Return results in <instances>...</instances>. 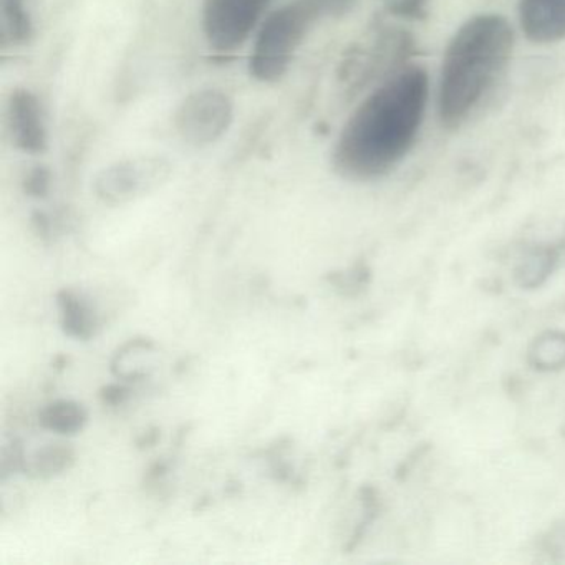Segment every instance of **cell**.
Instances as JSON below:
<instances>
[{
  "mask_svg": "<svg viewBox=\"0 0 565 565\" xmlns=\"http://www.w3.org/2000/svg\"><path fill=\"white\" fill-rule=\"evenodd\" d=\"M519 25L534 44L565 41V0H519Z\"/></svg>",
  "mask_w": 565,
  "mask_h": 565,
  "instance_id": "obj_9",
  "label": "cell"
},
{
  "mask_svg": "<svg viewBox=\"0 0 565 565\" xmlns=\"http://www.w3.org/2000/svg\"><path fill=\"white\" fill-rule=\"evenodd\" d=\"M61 303L64 310V326L71 335L78 339H88L94 335L95 316L87 303L67 292L62 297Z\"/></svg>",
  "mask_w": 565,
  "mask_h": 565,
  "instance_id": "obj_14",
  "label": "cell"
},
{
  "mask_svg": "<svg viewBox=\"0 0 565 565\" xmlns=\"http://www.w3.org/2000/svg\"><path fill=\"white\" fill-rule=\"evenodd\" d=\"M529 363L541 372L565 369V333L545 332L529 347Z\"/></svg>",
  "mask_w": 565,
  "mask_h": 565,
  "instance_id": "obj_11",
  "label": "cell"
},
{
  "mask_svg": "<svg viewBox=\"0 0 565 565\" xmlns=\"http://www.w3.org/2000/svg\"><path fill=\"white\" fill-rule=\"evenodd\" d=\"M359 0H289L260 24L249 55L250 77L260 84L282 81L307 39L330 21L355 11Z\"/></svg>",
  "mask_w": 565,
  "mask_h": 565,
  "instance_id": "obj_3",
  "label": "cell"
},
{
  "mask_svg": "<svg viewBox=\"0 0 565 565\" xmlns=\"http://www.w3.org/2000/svg\"><path fill=\"white\" fill-rule=\"evenodd\" d=\"M85 419H87V415H85L84 408L77 403L71 402H58L49 405L41 415V422L45 428L65 433V435L82 429Z\"/></svg>",
  "mask_w": 565,
  "mask_h": 565,
  "instance_id": "obj_13",
  "label": "cell"
},
{
  "mask_svg": "<svg viewBox=\"0 0 565 565\" xmlns=\"http://www.w3.org/2000/svg\"><path fill=\"white\" fill-rule=\"evenodd\" d=\"M6 118H8L12 143L19 151L39 157L49 150L51 138H49L47 118L38 94L24 87L12 90L9 95Z\"/></svg>",
  "mask_w": 565,
  "mask_h": 565,
  "instance_id": "obj_8",
  "label": "cell"
},
{
  "mask_svg": "<svg viewBox=\"0 0 565 565\" xmlns=\"http://www.w3.org/2000/svg\"><path fill=\"white\" fill-rule=\"evenodd\" d=\"M415 41L405 29L376 24L343 54L337 68L340 94L347 102L362 98L380 82L409 64Z\"/></svg>",
  "mask_w": 565,
  "mask_h": 565,
  "instance_id": "obj_4",
  "label": "cell"
},
{
  "mask_svg": "<svg viewBox=\"0 0 565 565\" xmlns=\"http://www.w3.org/2000/svg\"><path fill=\"white\" fill-rule=\"evenodd\" d=\"M35 38V22L28 0H2V41L8 47H25Z\"/></svg>",
  "mask_w": 565,
  "mask_h": 565,
  "instance_id": "obj_10",
  "label": "cell"
},
{
  "mask_svg": "<svg viewBox=\"0 0 565 565\" xmlns=\"http://www.w3.org/2000/svg\"><path fill=\"white\" fill-rule=\"evenodd\" d=\"M514 45V29L501 14L475 15L455 32L443 55L436 94L445 130H459L479 110L508 68Z\"/></svg>",
  "mask_w": 565,
  "mask_h": 565,
  "instance_id": "obj_2",
  "label": "cell"
},
{
  "mask_svg": "<svg viewBox=\"0 0 565 565\" xmlns=\"http://www.w3.org/2000/svg\"><path fill=\"white\" fill-rule=\"evenodd\" d=\"M25 193L35 198L47 196L51 190V171L45 167H34L24 181Z\"/></svg>",
  "mask_w": 565,
  "mask_h": 565,
  "instance_id": "obj_16",
  "label": "cell"
},
{
  "mask_svg": "<svg viewBox=\"0 0 565 565\" xmlns=\"http://www.w3.org/2000/svg\"><path fill=\"white\" fill-rule=\"evenodd\" d=\"M234 102L220 88H201L183 98L173 115L178 137L191 147L217 143L233 127Z\"/></svg>",
  "mask_w": 565,
  "mask_h": 565,
  "instance_id": "obj_6",
  "label": "cell"
},
{
  "mask_svg": "<svg viewBox=\"0 0 565 565\" xmlns=\"http://www.w3.org/2000/svg\"><path fill=\"white\" fill-rule=\"evenodd\" d=\"M558 260V250L554 247H544V249L534 250L524 257L521 266L515 270L518 282L522 287H537L547 279L548 274L554 269Z\"/></svg>",
  "mask_w": 565,
  "mask_h": 565,
  "instance_id": "obj_12",
  "label": "cell"
},
{
  "mask_svg": "<svg viewBox=\"0 0 565 565\" xmlns=\"http://www.w3.org/2000/svg\"><path fill=\"white\" fill-rule=\"evenodd\" d=\"M273 0H203L201 29L211 51L230 55L256 38Z\"/></svg>",
  "mask_w": 565,
  "mask_h": 565,
  "instance_id": "obj_5",
  "label": "cell"
},
{
  "mask_svg": "<svg viewBox=\"0 0 565 565\" xmlns=\"http://www.w3.org/2000/svg\"><path fill=\"white\" fill-rule=\"evenodd\" d=\"M382 4L393 18L419 21L428 12L429 0H382Z\"/></svg>",
  "mask_w": 565,
  "mask_h": 565,
  "instance_id": "obj_15",
  "label": "cell"
},
{
  "mask_svg": "<svg viewBox=\"0 0 565 565\" xmlns=\"http://www.w3.org/2000/svg\"><path fill=\"white\" fill-rule=\"evenodd\" d=\"M429 102V75L406 64L360 98L337 137L332 167L355 183L382 180L403 163L418 140Z\"/></svg>",
  "mask_w": 565,
  "mask_h": 565,
  "instance_id": "obj_1",
  "label": "cell"
},
{
  "mask_svg": "<svg viewBox=\"0 0 565 565\" xmlns=\"http://www.w3.org/2000/svg\"><path fill=\"white\" fill-rule=\"evenodd\" d=\"M170 173L167 158H130L105 168L95 181V191L107 203H125L160 186Z\"/></svg>",
  "mask_w": 565,
  "mask_h": 565,
  "instance_id": "obj_7",
  "label": "cell"
}]
</instances>
